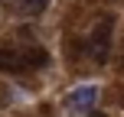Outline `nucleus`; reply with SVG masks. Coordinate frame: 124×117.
<instances>
[{
	"instance_id": "f257e3e1",
	"label": "nucleus",
	"mask_w": 124,
	"mask_h": 117,
	"mask_svg": "<svg viewBox=\"0 0 124 117\" xmlns=\"http://www.w3.org/2000/svg\"><path fill=\"white\" fill-rule=\"evenodd\" d=\"M49 62L46 49H13V46H0V72H26V68H39Z\"/></svg>"
},
{
	"instance_id": "f03ea898",
	"label": "nucleus",
	"mask_w": 124,
	"mask_h": 117,
	"mask_svg": "<svg viewBox=\"0 0 124 117\" xmlns=\"http://www.w3.org/2000/svg\"><path fill=\"white\" fill-rule=\"evenodd\" d=\"M85 49H88V55H92L95 62H105L108 59V52H111V20H101V23L92 29Z\"/></svg>"
},
{
	"instance_id": "7ed1b4c3",
	"label": "nucleus",
	"mask_w": 124,
	"mask_h": 117,
	"mask_svg": "<svg viewBox=\"0 0 124 117\" xmlns=\"http://www.w3.org/2000/svg\"><path fill=\"white\" fill-rule=\"evenodd\" d=\"M95 98H98V88L95 85H82V88H75V91H69V107H88V104H95Z\"/></svg>"
},
{
	"instance_id": "20e7f679",
	"label": "nucleus",
	"mask_w": 124,
	"mask_h": 117,
	"mask_svg": "<svg viewBox=\"0 0 124 117\" xmlns=\"http://www.w3.org/2000/svg\"><path fill=\"white\" fill-rule=\"evenodd\" d=\"M49 7V0H20V10L23 13H43Z\"/></svg>"
}]
</instances>
